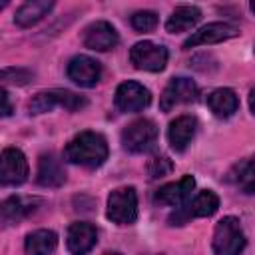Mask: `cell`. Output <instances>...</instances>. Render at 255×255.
<instances>
[{
  "mask_svg": "<svg viewBox=\"0 0 255 255\" xmlns=\"http://www.w3.org/2000/svg\"><path fill=\"white\" fill-rule=\"evenodd\" d=\"M64 157L70 163L88 169L100 167L108 159V141L98 131H82L70 139L64 149Z\"/></svg>",
  "mask_w": 255,
  "mask_h": 255,
  "instance_id": "obj_1",
  "label": "cell"
},
{
  "mask_svg": "<svg viewBox=\"0 0 255 255\" xmlns=\"http://www.w3.org/2000/svg\"><path fill=\"white\" fill-rule=\"evenodd\" d=\"M131 26L137 32H151L157 26V16H155V12H149V10L135 12L131 16Z\"/></svg>",
  "mask_w": 255,
  "mask_h": 255,
  "instance_id": "obj_25",
  "label": "cell"
},
{
  "mask_svg": "<svg viewBox=\"0 0 255 255\" xmlns=\"http://www.w3.org/2000/svg\"><path fill=\"white\" fill-rule=\"evenodd\" d=\"M30 78H32V74L28 70H22V68H6V70H2V82L4 84L24 86V84H28Z\"/></svg>",
  "mask_w": 255,
  "mask_h": 255,
  "instance_id": "obj_26",
  "label": "cell"
},
{
  "mask_svg": "<svg viewBox=\"0 0 255 255\" xmlns=\"http://www.w3.org/2000/svg\"><path fill=\"white\" fill-rule=\"evenodd\" d=\"M28 211H30V209L24 205V201H22L20 197H16V195H12V197H8V199L2 201V221H4L6 225L16 223V221L22 219Z\"/></svg>",
  "mask_w": 255,
  "mask_h": 255,
  "instance_id": "obj_23",
  "label": "cell"
},
{
  "mask_svg": "<svg viewBox=\"0 0 255 255\" xmlns=\"http://www.w3.org/2000/svg\"><path fill=\"white\" fill-rule=\"evenodd\" d=\"M251 10H253V12H255V2H251Z\"/></svg>",
  "mask_w": 255,
  "mask_h": 255,
  "instance_id": "obj_30",
  "label": "cell"
},
{
  "mask_svg": "<svg viewBox=\"0 0 255 255\" xmlns=\"http://www.w3.org/2000/svg\"><path fill=\"white\" fill-rule=\"evenodd\" d=\"M195 98H197V86H195V82L189 80V78L179 76V78L169 80V84L161 92V96H159V108H161V112H169V110H173L179 104L193 102Z\"/></svg>",
  "mask_w": 255,
  "mask_h": 255,
  "instance_id": "obj_8",
  "label": "cell"
},
{
  "mask_svg": "<svg viewBox=\"0 0 255 255\" xmlns=\"http://www.w3.org/2000/svg\"><path fill=\"white\" fill-rule=\"evenodd\" d=\"M96 241H98V231L92 223L78 221V223H72L68 227L66 245H68V251L72 255H86L88 251H92Z\"/></svg>",
  "mask_w": 255,
  "mask_h": 255,
  "instance_id": "obj_15",
  "label": "cell"
},
{
  "mask_svg": "<svg viewBox=\"0 0 255 255\" xmlns=\"http://www.w3.org/2000/svg\"><path fill=\"white\" fill-rule=\"evenodd\" d=\"M231 181L243 193H255V155L241 161L231 173Z\"/></svg>",
  "mask_w": 255,
  "mask_h": 255,
  "instance_id": "obj_22",
  "label": "cell"
},
{
  "mask_svg": "<svg viewBox=\"0 0 255 255\" xmlns=\"http://www.w3.org/2000/svg\"><path fill=\"white\" fill-rule=\"evenodd\" d=\"M201 20V10L197 6H179L171 12V16L165 22V30L171 34L191 30Z\"/></svg>",
  "mask_w": 255,
  "mask_h": 255,
  "instance_id": "obj_20",
  "label": "cell"
},
{
  "mask_svg": "<svg viewBox=\"0 0 255 255\" xmlns=\"http://www.w3.org/2000/svg\"><path fill=\"white\" fill-rule=\"evenodd\" d=\"M38 183L42 187H60L66 181V171L60 163V159L52 153H46L38 161Z\"/></svg>",
  "mask_w": 255,
  "mask_h": 255,
  "instance_id": "obj_17",
  "label": "cell"
},
{
  "mask_svg": "<svg viewBox=\"0 0 255 255\" xmlns=\"http://www.w3.org/2000/svg\"><path fill=\"white\" fill-rule=\"evenodd\" d=\"M52 6H54L52 0H32V2H26V4H22V6L16 10L14 22H16L20 28H30V26H34L36 22H40V20L52 10Z\"/></svg>",
  "mask_w": 255,
  "mask_h": 255,
  "instance_id": "obj_19",
  "label": "cell"
},
{
  "mask_svg": "<svg viewBox=\"0 0 255 255\" xmlns=\"http://www.w3.org/2000/svg\"><path fill=\"white\" fill-rule=\"evenodd\" d=\"M58 245V235L52 229H38L26 237V255H50Z\"/></svg>",
  "mask_w": 255,
  "mask_h": 255,
  "instance_id": "obj_21",
  "label": "cell"
},
{
  "mask_svg": "<svg viewBox=\"0 0 255 255\" xmlns=\"http://www.w3.org/2000/svg\"><path fill=\"white\" fill-rule=\"evenodd\" d=\"M149 92L137 82H124L116 90V108L120 112L131 114V112H141L143 108L149 106Z\"/></svg>",
  "mask_w": 255,
  "mask_h": 255,
  "instance_id": "obj_10",
  "label": "cell"
},
{
  "mask_svg": "<svg viewBox=\"0 0 255 255\" xmlns=\"http://www.w3.org/2000/svg\"><path fill=\"white\" fill-rule=\"evenodd\" d=\"M207 106H209V110L213 112L215 118L225 120V118H231V116L237 112L239 100H237V96H235L233 90H229V88H219V90H213V92L207 96Z\"/></svg>",
  "mask_w": 255,
  "mask_h": 255,
  "instance_id": "obj_18",
  "label": "cell"
},
{
  "mask_svg": "<svg viewBox=\"0 0 255 255\" xmlns=\"http://www.w3.org/2000/svg\"><path fill=\"white\" fill-rule=\"evenodd\" d=\"M116 44H118V32L110 22L98 20L84 30V46L90 50L108 52L116 48Z\"/></svg>",
  "mask_w": 255,
  "mask_h": 255,
  "instance_id": "obj_14",
  "label": "cell"
},
{
  "mask_svg": "<svg viewBox=\"0 0 255 255\" xmlns=\"http://www.w3.org/2000/svg\"><path fill=\"white\" fill-rule=\"evenodd\" d=\"M100 76H102V66L98 60L90 56L84 54L74 56L68 64V78L82 88H94L100 82Z\"/></svg>",
  "mask_w": 255,
  "mask_h": 255,
  "instance_id": "obj_11",
  "label": "cell"
},
{
  "mask_svg": "<svg viewBox=\"0 0 255 255\" xmlns=\"http://www.w3.org/2000/svg\"><path fill=\"white\" fill-rule=\"evenodd\" d=\"M237 34H239V30L233 24H229V22H213V24H207L201 30L193 32L183 42V50H189V48H195V46H205V44H217V42L229 40V38H233Z\"/></svg>",
  "mask_w": 255,
  "mask_h": 255,
  "instance_id": "obj_12",
  "label": "cell"
},
{
  "mask_svg": "<svg viewBox=\"0 0 255 255\" xmlns=\"http://www.w3.org/2000/svg\"><path fill=\"white\" fill-rule=\"evenodd\" d=\"M108 219L118 225H131L137 219V193L133 187H118L110 193Z\"/></svg>",
  "mask_w": 255,
  "mask_h": 255,
  "instance_id": "obj_5",
  "label": "cell"
},
{
  "mask_svg": "<svg viewBox=\"0 0 255 255\" xmlns=\"http://www.w3.org/2000/svg\"><path fill=\"white\" fill-rule=\"evenodd\" d=\"M155 139H157V126L147 118L133 120L122 131V143L131 153H143L151 149Z\"/></svg>",
  "mask_w": 255,
  "mask_h": 255,
  "instance_id": "obj_4",
  "label": "cell"
},
{
  "mask_svg": "<svg viewBox=\"0 0 255 255\" xmlns=\"http://www.w3.org/2000/svg\"><path fill=\"white\" fill-rule=\"evenodd\" d=\"M28 177L26 155L16 147H6L0 157V181L2 185H20Z\"/></svg>",
  "mask_w": 255,
  "mask_h": 255,
  "instance_id": "obj_9",
  "label": "cell"
},
{
  "mask_svg": "<svg viewBox=\"0 0 255 255\" xmlns=\"http://www.w3.org/2000/svg\"><path fill=\"white\" fill-rule=\"evenodd\" d=\"M195 131H197V120L193 116H179V118H175L169 124V129H167L169 145L175 151H183L191 143V139L195 137Z\"/></svg>",
  "mask_w": 255,
  "mask_h": 255,
  "instance_id": "obj_16",
  "label": "cell"
},
{
  "mask_svg": "<svg viewBox=\"0 0 255 255\" xmlns=\"http://www.w3.org/2000/svg\"><path fill=\"white\" fill-rule=\"evenodd\" d=\"M249 108H251V112L255 114V90H253L251 96H249Z\"/></svg>",
  "mask_w": 255,
  "mask_h": 255,
  "instance_id": "obj_28",
  "label": "cell"
},
{
  "mask_svg": "<svg viewBox=\"0 0 255 255\" xmlns=\"http://www.w3.org/2000/svg\"><path fill=\"white\" fill-rule=\"evenodd\" d=\"M213 251L215 255H241L245 249V233L237 217H223L213 231Z\"/></svg>",
  "mask_w": 255,
  "mask_h": 255,
  "instance_id": "obj_2",
  "label": "cell"
},
{
  "mask_svg": "<svg viewBox=\"0 0 255 255\" xmlns=\"http://www.w3.org/2000/svg\"><path fill=\"white\" fill-rule=\"evenodd\" d=\"M2 116H10L12 114V106H10V98H8V92L2 90Z\"/></svg>",
  "mask_w": 255,
  "mask_h": 255,
  "instance_id": "obj_27",
  "label": "cell"
},
{
  "mask_svg": "<svg viewBox=\"0 0 255 255\" xmlns=\"http://www.w3.org/2000/svg\"><path fill=\"white\" fill-rule=\"evenodd\" d=\"M171 169H173V163H171V159L165 157V155H155V157H151V159H149V165H147V173H149L151 179L165 177V175L171 173Z\"/></svg>",
  "mask_w": 255,
  "mask_h": 255,
  "instance_id": "obj_24",
  "label": "cell"
},
{
  "mask_svg": "<svg viewBox=\"0 0 255 255\" xmlns=\"http://www.w3.org/2000/svg\"><path fill=\"white\" fill-rule=\"evenodd\" d=\"M217 209H219V197L213 191L203 189L197 195L189 197L183 205L175 207V211L169 215V225H183L191 217H209Z\"/></svg>",
  "mask_w": 255,
  "mask_h": 255,
  "instance_id": "obj_3",
  "label": "cell"
},
{
  "mask_svg": "<svg viewBox=\"0 0 255 255\" xmlns=\"http://www.w3.org/2000/svg\"><path fill=\"white\" fill-rule=\"evenodd\" d=\"M129 60L137 70L161 72L167 64V50L153 42H137L129 50Z\"/></svg>",
  "mask_w": 255,
  "mask_h": 255,
  "instance_id": "obj_7",
  "label": "cell"
},
{
  "mask_svg": "<svg viewBox=\"0 0 255 255\" xmlns=\"http://www.w3.org/2000/svg\"><path fill=\"white\" fill-rule=\"evenodd\" d=\"M64 108V110H80L86 106V100L74 92H68V90H48V92H40L36 94L30 104H28V110L30 114H44V112H50L52 108Z\"/></svg>",
  "mask_w": 255,
  "mask_h": 255,
  "instance_id": "obj_6",
  "label": "cell"
},
{
  "mask_svg": "<svg viewBox=\"0 0 255 255\" xmlns=\"http://www.w3.org/2000/svg\"><path fill=\"white\" fill-rule=\"evenodd\" d=\"M193 187H195L193 175H183L181 179H177V181H173V183L161 185V187L153 193V201H155L157 205L179 207V205H183V203L191 197Z\"/></svg>",
  "mask_w": 255,
  "mask_h": 255,
  "instance_id": "obj_13",
  "label": "cell"
},
{
  "mask_svg": "<svg viewBox=\"0 0 255 255\" xmlns=\"http://www.w3.org/2000/svg\"><path fill=\"white\" fill-rule=\"evenodd\" d=\"M106 255H122V253H118V251H110V253H106Z\"/></svg>",
  "mask_w": 255,
  "mask_h": 255,
  "instance_id": "obj_29",
  "label": "cell"
}]
</instances>
